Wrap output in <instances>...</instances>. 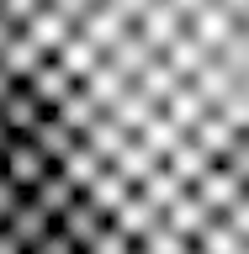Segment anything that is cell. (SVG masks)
I'll return each mask as SVG.
<instances>
[{"mask_svg": "<svg viewBox=\"0 0 249 254\" xmlns=\"http://www.w3.org/2000/svg\"><path fill=\"white\" fill-rule=\"evenodd\" d=\"M207 111H212V106H207V95H202V90H196V85L186 79V85H180V90L170 95V106H165V117H170V122H175V127H180V132L191 138V132H196V122H202Z\"/></svg>", "mask_w": 249, "mask_h": 254, "instance_id": "13", "label": "cell"}, {"mask_svg": "<svg viewBox=\"0 0 249 254\" xmlns=\"http://www.w3.org/2000/svg\"><path fill=\"white\" fill-rule=\"evenodd\" d=\"M133 196H138V186H133V180H127L122 170H111V164H106V170H101V180H95V186L85 190V201H90L95 212H106L111 222L122 217V206L133 201Z\"/></svg>", "mask_w": 249, "mask_h": 254, "instance_id": "3", "label": "cell"}, {"mask_svg": "<svg viewBox=\"0 0 249 254\" xmlns=\"http://www.w3.org/2000/svg\"><path fill=\"white\" fill-rule=\"evenodd\" d=\"M59 228H64V233H69V238H75V244H80V249H85V254H90L95 244L106 238L111 217H106V212H95V206L85 201V196H80V201H75V206H69V212H64V217H59Z\"/></svg>", "mask_w": 249, "mask_h": 254, "instance_id": "4", "label": "cell"}, {"mask_svg": "<svg viewBox=\"0 0 249 254\" xmlns=\"http://www.w3.org/2000/svg\"><path fill=\"white\" fill-rule=\"evenodd\" d=\"M16 37H21V21H16V16L0 5V59H5V53L16 48Z\"/></svg>", "mask_w": 249, "mask_h": 254, "instance_id": "26", "label": "cell"}, {"mask_svg": "<svg viewBox=\"0 0 249 254\" xmlns=\"http://www.w3.org/2000/svg\"><path fill=\"white\" fill-rule=\"evenodd\" d=\"M90 254H138V238H127L122 228L111 222V228H106V238H101V244H95Z\"/></svg>", "mask_w": 249, "mask_h": 254, "instance_id": "24", "label": "cell"}, {"mask_svg": "<svg viewBox=\"0 0 249 254\" xmlns=\"http://www.w3.org/2000/svg\"><path fill=\"white\" fill-rule=\"evenodd\" d=\"M191 190H196V196H202V201L212 206L218 217H223V212H234V206H239V196H244V186H239V180L223 170V164H218L212 175H202V180H196Z\"/></svg>", "mask_w": 249, "mask_h": 254, "instance_id": "11", "label": "cell"}, {"mask_svg": "<svg viewBox=\"0 0 249 254\" xmlns=\"http://www.w3.org/2000/svg\"><path fill=\"white\" fill-rule=\"evenodd\" d=\"M32 90H37V101H43L48 111H59L64 106V95L75 90V79H69V69H64L59 59H48L37 74H32Z\"/></svg>", "mask_w": 249, "mask_h": 254, "instance_id": "14", "label": "cell"}, {"mask_svg": "<svg viewBox=\"0 0 249 254\" xmlns=\"http://www.w3.org/2000/svg\"><path fill=\"white\" fill-rule=\"evenodd\" d=\"M133 27H138V21H127V16L117 11L111 0H101V5H95V11H90V21H85V27H80V32H85V37H90V43L101 48V53H111V48L122 43V37H127V32H133Z\"/></svg>", "mask_w": 249, "mask_h": 254, "instance_id": "6", "label": "cell"}, {"mask_svg": "<svg viewBox=\"0 0 249 254\" xmlns=\"http://www.w3.org/2000/svg\"><path fill=\"white\" fill-rule=\"evenodd\" d=\"M138 32H143V37H149V43H154V53H165V48H170L175 37L186 32V16L175 11L170 0H159L154 11H149V16H143V21H138Z\"/></svg>", "mask_w": 249, "mask_h": 254, "instance_id": "10", "label": "cell"}, {"mask_svg": "<svg viewBox=\"0 0 249 254\" xmlns=\"http://www.w3.org/2000/svg\"><path fill=\"white\" fill-rule=\"evenodd\" d=\"M196 254H249V244H244V238H239L234 233V228H228V222H212V228H207V233L202 238H196Z\"/></svg>", "mask_w": 249, "mask_h": 254, "instance_id": "22", "label": "cell"}, {"mask_svg": "<svg viewBox=\"0 0 249 254\" xmlns=\"http://www.w3.org/2000/svg\"><path fill=\"white\" fill-rule=\"evenodd\" d=\"M191 249H196V244H191L186 233H175V228H170L165 217H159L154 228H149V233L138 238V254H191Z\"/></svg>", "mask_w": 249, "mask_h": 254, "instance_id": "21", "label": "cell"}, {"mask_svg": "<svg viewBox=\"0 0 249 254\" xmlns=\"http://www.w3.org/2000/svg\"><path fill=\"white\" fill-rule=\"evenodd\" d=\"M21 206H27V190H21L11 175L0 170V228H11V217L21 212Z\"/></svg>", "mask_w": 249, "mask_h": 254, "instance_id": "23", "label": "cell"}, {"mask_svg": "<svg viewBox=\"0 0 249 254\" xmlns=\"http://www.w3.org/2000/svg\"><path fill=\"white\" fill-rule=\"evenodd\" d=\"M85 143H90V148H95L101 159H106V164H117V159H122L127 148H133V132H127V127H117L111 117H101V122H95L90 132H85Z\"/></svg>", "mask_w": 249, "mask_h": 254, "instance_id": "18", "label": "cell"}, {"mask_svg": "<svg viewBox=\"0 0 249 254\" xmlns=\"http://www.w3.org/2000/svg\"><path fill=\"white\" fill-rule=\"evenodd\" d=\"M0 254H27V249H21V244H16V238L5 233V228H0Z\"/></svg>", "mask_w": 249, "mask_h": 254, "instance_id": "28", "label": "cell"}, {"mask_svg": "<svg viewBox=\"0 0 249 254\" xmlns=\"http://www.w3.org/2000/svg\"><path fill=\"white\" fill-rule=\"evenodd\" d=\"M170 5H175V11H180V16H186V21H191V16H196V11H207L212 0H170Z\"/></svg>", "mask_w": 249, "mask_h": 254, "instance_id": "27", "label": "cell"}, {"mask_svg": "<svg viewBox=\"0 0 249 254\" xmlns=\"http://www.w3.org/2000/svg\"><path fill=\"white\" fill-rule=\"evenodd\" d=\"M32 254H85V249H80V244H75L69 233H64V228H53V233H48V238H43V244H37Z\"/></svg>", "mask_w": 249, "mask_h": 254, "instance_id": "25", "label": "cell"}, {"mask_svg": "<svg viewBox=\"0 0 249 254\" xmlns=\"http://www.w3.org/2000/svg\"><path fill=\"white\" fill-rule=\"evenodd\" d=\"M53 59H59L64 69H69V79H75V85H85V79H90L95 69H101V59H106V53H101V48H95L90 37H85V32H75V37H69V43H64L59 53H53Z\"/></svg>", "mask_w": 249, "mask_h": 254, "instance_id": "9", "label": "cell"}, {"mask_svg": "<svg viewBox=\"0 0 249 254\" xmlns=\"http://www.w3.org/2000/svg\"><path fill=\"white\" fill-rule=\"evenodd\" d=\"M32 143H37V148H43V154L53 159V164H69V154H75V148H80L85 138H80V132H69V127L59 122V117H48V122L37 127V132H32Z\"/></svg>", "mask_w": 249, "mask_h": 254, "instance_id": "16", "label": "cell"}, {"mask_svg": "<svg viewBox=\"0 0 249 254\" xmlns=\"http://www.w3.org/2000/svg\"><path fill=\"white\" fill-rule=\"evenodd\" d=\"M180 85H186V79H180V74L170 69V59H165V53H159V59H154V64H149V69L138 74V90L149 95L154 106H170V95L180 90Z\"/></svg>", "mask_w": 249, "mask_h": 254, "instance_id": "15", "label": "cell"}, {"mask_svg": "<svg viewBox=\"0 0 249 254\" xmlns=\"http://www.w3.org/2000/svg\"><path fill=\"white\" fill-rule=\"evenodd\" d=\"M32 201L43 206V212H53V217H64V212H69V206L80 201V190L69 186V175H64V170H53V175L43 180V186L32 190Z\"/></svg>", "mask_w": 249, "mask_h": 254, "instance_id": "20", "label": "cell"}, {"mask_svg": "<svg viewBox=\"0 0 249 254\" xmlns=\"http://www.w3.org/2000/svg\"><path fill=\"white\" fill-rule=\"evenodd\" d=\"M165 59H170V69H175L180 79H196V74L207 69V64H212V53H207V48L196 43V32L186 27V32H180V37H175L170 48H165Z\"/></svg>", "mask_w": 249, "mask_h": 254, "instance_id": "12", "label": "cell"}, {"mask_svg": "<svg viewBox=\"0 0 249 254\" xmlns=\"http://www.w3.org/2000/svg\"><path fill=\"white\" fill-rule=\"evenodd\" d=\"M53 228H59V217H53V212H43V206H37V201L27 196V206H21V212L11 217V228H5V233H11L16 244H21V249L32 254V249H37V244H43L48 233H53Z\"/></svg>", "mask_w": 249, "mask_h": 254, "instance_id": "8", "label": "cell"}, {"mask_svg": "<svg viewBox=\"0 0 249 254\" xmlns=\"http://www.w3.org/2000/svg\"><path fill=\"white\" fill-rule=\"evenodd\" d=\"M0 117H5V127H11L16 138H32V132H37V127H43L48 117H53V111H48L43 101H37V90H32V85H16V90L5 95Z\"/></svg>", "mask_w": 249, "mask_h": 254, "instance_id": "2", "label": "cell"}, {"mask_svg": "<svg viewBox=\"0 0 249 254\" xmlns=\"http://www.w3.org/2000/svg\"><path fill=\"white\" fill-rule=\"evenodd\" d=\"M75 32H80V27H75V21H69L64 11H53V5H43V11H37V16L27 21V27H21V37H27V43H37L43 53H59V48L69 43Z\"/></svg>", "mask_w": 249, "mask_h": 254, "instance_id": "5", "label": "cell"}, {"mask_svg": "<svg viewBox=\"0 0 249 254\" xmlns=\"http://www.w3.org/2000/svg\"><path fill=\"white\" fill-rule=\"evenodd\" d=\"M0 5H5V0H0Z\"/></svg>", "mask_w": 249, "mask_h": 254, "instance_id": "29", "label": "cell"}, {"mask_svg": "<svg viewBox=\"0 0 249 254\" xmlns=\"http://www.w3.org/2000/svg\"><path fill=\"white\" fill-rule=\"evenodd\" d=\"M186 190H191V186H186V180H180V175L170 170V164H165V170H154V175H149V180L138 186V196H143L149 206H159V212H170V206L180 201Z\"/></svg>", "mask_w": 249, "mask_h": 254, "instance_id": "17", "label": "cell"}, {"mask_svg": "<svg viewBox=\"0 0 249 254\" xmlns=\"http://www.w3.org/2000/svg\"><path fill=\"white\" fill-rule=\"evenodd\" d=\"M53 117H59V122L69 127V132H80V138H85V132H90V127L101 122L106 111H101V101H95V95H90V85H75V90L64 95V106L53 111Z\"/></svg>", "mask_w": 249, "mask_h": 254, "instance_id": "7", "label": "cell"}, {"mask_svg": "<svg viewBox=\"0 0 249 254\" xmlns=\"http://www.w3.org/2000/svg\"><path fill=\"white\" fill-rule=\"evenodd\" d=\"M59 170H64V175H69V186H75V190H80V196H85V190H90V186H95V180H101V170H106V159L95 154L90 143H80L75 154H69V164H59Z\"/></svg>", "mask_w": 249, "mask_h": 254, "instance_id": "19", "label": "cell"}, {"mask_svg": "<svg viewBox=\"0 0 249 254\" xmlns=\"http://www.w3.org/2000/svg\"><path fill=\"white\" fill-rule=\"evenodd\" d=\"M53 170H59V164H53V159H48V154H43V148H37L32 138H16L11 159H5V175H11V180H16L21 190H27V196H32L37 186H43V180H48Z\"/></svg>", "mask_w": 249, "mask_h": 254, "instance_id": "1", "label": "cell"}]
</instances>
